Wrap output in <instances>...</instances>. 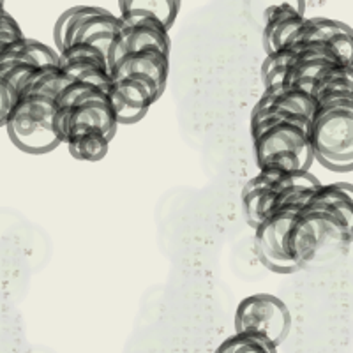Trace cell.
Returning <instances> with one entry per match:
<instances>
[{
	"label": "cell",
	"mask_w": 353,
	"mask_h": 353,
	"mask_svg": "<svg viewBox=\"0 0 353 353\" xmlns=\"http://www.w3.org/2000/svg\"><path fill=\"white\" fill-rule=\"evenodd\" d=\"M353 230V188L350 182L320 184L295 212L286 232L285 249L295 272L321 249L348 245Z\"/></svg>",
	"instance_id": "obj_1"
},
{
	"label": "cell",
	"mask_w": 353,
	"mask_h": 353,
	"mask_svg": "<svg viewBox=\"0 0 353 353\" xmlns=\"http://www.w3.org/2000/svg\"><path fill=\"white\" fill-rule=\"evenodd\" d=\"M314 161L332 172L353 168V96L316 101L305 125Z\"/></svg>",
	"instance_id": "obj_2"
},
{
	"label": "cell",
	"mask_w": 353,
	"mask_h": 353,
	"mask_svg": "<svg viewBox=\"0 0 353 353\" xmlns=\"http://www.w3.org/2000/svg\"><path fill=\"white\" fill-rule=\"evenodd\" d=\"M305 125V122L288 117H269L251 125L258 170L283 173L311 172L314 157L309 147Z\"/></svg>",
	"instance_id": "obj_3"
},
{
	"label": "cell",
	"mask_w": 353,
	"mask_h": 353,
	"mask_svg": "<svg viewBox=\"0 0 353 353\" xmlns=\"http://www.w3.org/2000/svg\"><path fill=\"white\" fill-rule=\"evenodd\" d=\"M55 105V129L62 145L85 131L105 132L112 141L115 138L119 122L103 88L71 81L57 94Z\"/></svg>",
	"instance_id": "obj_4"
},
{
	"label": "cell",
	"mask_w": 353,
	"mask_h": 353,
	"mask_svg": "<svg viewBox=\"0 0 353 353\" xmlns=\"http://www.w3.org/2000/svg\"><path fill=\"white\" fill-rule=\"evenodd\" d=\"M55 99L57 94L37 88L17 92L4 128L18 149L28 154H46L62 145L55 129Z\"/></svg>",
	"instance_id": "obj_5"
},
{
	"label": "cell",
	"mask_w": 353,
	"mask_h": 353,
	"mask_svg": "<svg viewBox=\"0 0 353 353\" xmlns=\"http://www.w3.org/2000/svg\"><path fill=\"white\" fill-rule=\"evenodd\" d=\"M321 182L311 172L283 173L260 170L242 188L241 203L245 221L256 228L272 210L283 205H302Z\"/></svg>",
	"instance_id": "obj_6"
},
{
	"label": "cell",
	"mask_w": 353,
	"mask_h": 353,
	"mask_svg": "<svg viewBox=\"0 0 353 353\" xmlns=\"http://www.w3.org/2000/svg\"><path fill=\"white\" fill-rule=\"evenodd\" d=\"M122 21L119 14H112L108 9L97 6H77L64 11L53 28V41L57 53L71 44H90L99 50L108 61L113 41L119 36Z\"/></svg>",
	"instance_id": "obj_7"
},
{
	"label": "cell",
	"mask_w": 353,
	"mask_h": 353,
	"mask_svg": "<svg viewBox=\"0 0 353 353\" xmlns=\"http://www.w3.org/2000/svg\"><path fill=\"white\" fill-rule=\"evenodd\" d=\"M292 314L285 302L270 293L249 295L239 302L235 311V332H253L279 346L288 337Z\"/></svg>",
	"instance_id": "obj_8"
},
{
	"label": "cell",
	"mask_w": 353,
	"mask_h": 353,
	"mask_svg": "<svg viewBox=\"0 0 353 353\" xmlns=\"http://www.w3.org/2000/svg\"><path fill=\"white\" fill-rule=\"evenodd\" d=\"M163 92L165 88L150 78L119 69L110 71L108 97L119 125L141 121Z\"/></svg>",
	"instance_id": "obj_9"
},
{
	"label": "cell",
	"mask_w": 353,
	"mask_h": 353,
	"mask_svg": "<svg viewBox=\"0 0 353 353\" xmlns=\"http://www.w3.org/2000/svg\"><path fill=\"white\" fill-rule=\"evenodd\" d=\"M299 205H283L272 210L254 228V248L261 263L277 274H293L295 269L286 256L285 239Z\"/></svg>",
	"instance_id": "obj_10"
},
{
	"label": "cell",
	"mask_w": 353,
	"mask_h": 353,
	"mask_svg": "<svg viewBox=\"0 0 353 353\" xmlns=\"http://www.w3.org/2000/svg\"><path fill=\"white\" fill-rule=\"evenodd\" d=\"M57 65L64 72L68 81H80L103 88L108 92L110 88V68L106 57L90 44H71L59 52Z\"/></svg>",
	"instance_id": "obj_11"
},
{
	"label": "cell",
	"mask_w": 353,
	"mask_h": 353,
	"mask_svg": "<svg viewBox=\"0 0 353 353\" xmlns=\"http://www.w3.org/2000/svg\"><path fill=\"white\" fill-rule=\"evenodd\" d=\"M314 97L301 88L270 87L263 88V94L251 112V124L269 119V117H288L307 124L314 112Z\"/></svg>",
	"instance_id": "obj_12"
},
{
	"label": "cell",
	"mask_w": 353,
	"mask_h": 353,
	"mask_svg": "<svg viewBox=\"0 0 353 353\" xmlns=\"http://www.w3.org/2000/svg\"><path fill=\"white\" fill-rule=\"evenodd\" d=\"M304 8V2H297V4L283 2V4L270 6L265 11L263 34H261L265 55H272L285 48L288 41L295 36L305 20Z\"/></svg>",
	"instance_id": "obj_13"
},
{
	"label": "cell",
	"mask_w": 353,
	"mask_h": 353,
	"mask_svg": "<svg viewBox=\"0 0 353 353\" xmlns=\"http://www.w3.org/2000/svg\"><path fill=\"white\" fill-rule=\"evenodd\" d=\"M59 53L48 44L23 36L0 48V74L8 71H27L57 64Z\"/></svg>",
	"instance_id": "obj_14"
},
{
	"label": "cell",
	"mask_w": 353,
	"mask_h": 353,
	"mask_svg": "<svg viewBox=\"0 0 353 353\" xmlns=\"http://www.w3.org/2000/svg\"><path fill=\"white\" fill-rule=\"evenodd\" d=\"M113 69L137 72V74L154 80L159 87L166 88L170 74V55L156 48L138 50V52L125 53L122 59H119L110 68V71H113Z\"/></svg>",
	"instance_id": "obj_15"
},
{
	"label": "cell",
	"mask_w": 353,
	"mask_h": 353,
	"mask_svg": "<svg viewBox=\"0 0 353 353\" xmlns=\"http://www.w3.org/2000/svg\"><path fill=\"white\" fill-rule=\"evenodd\" d=\"M110 140L105 132L85 131L65 141L69 154L80 161H101L110 149Z\"/></svg>",
	"instance_id": "obj_16"
},
{
	"label": "cell",
	"mask_w": 353,
	"mask_h": 353,
	"mask_svg": "<svg viewBox=\"0 0 353 353\" xmlns=\"http://www.w3.org/2000/svg\"><path fill=\"white\" fill-rule=\"evenodd\" d=\"M214 353H277V348L260 334L235 332L221 343Z\"/></svg>",
	"instance_id": "obj_17"
},
{
	"label": "cell",
	"mask_w": 353,
	"mask_h": 353,
	"mask_svg": "<svg viewBox=\"0 0 353 353\" xmlns=\"http://www.w3.org/2000/svg\"><path fill=\"white\" fill-rule=\"evenodd\" d=\"M23 36L25 34L20 25H18V21L14 20L12 14L6 11L4 4L0 2V41L11 43V41H17Z\"/></svg>",
	"instance_id": "obj_18"
},
{
	"label": "cell",
	"mask_w": 353,
	"mask_h": 353,
	"mask_svg": "<svg viewBox=\"0 0 353 353\" xmlns=\"http://www.w3.org/2000/svg\"><path fill=\"white\" fill-rule=\"evenodd\" d=\"M14 99H17L14 88L4 78H0V128H4L6 122H8L9 112L14 105Z\"/></svg>",
	"instance_id": "obj_19"
}]
</instances>
